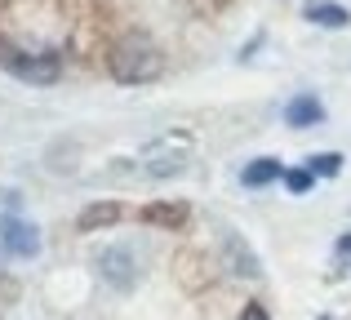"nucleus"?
Returning <instances> with one entry per match:
<instances>
[{"mask_svg": "<svg viewBox=\"0 0 351 320\" xmlns=\"http://www.w3.org/2000/svg\"><path fill=\"white\" fill-rule=\"evenodd\" d=\"M240 320H271V316H267V307H263V303H245Z\"/></svg>", "mask_w": 351, "mask_h": 320, "instance_id": "14", "label": "nucleus"}, {"mask_svg": "<svg viewBox=\"0 0 351 320\" xmlns=\"http://www.w3.org/2000/svg\"><path fill=\"white\" fill-rule=\"evenodd\" d=\"M311 182H316V173H311V169H285V187H289L293 196H307Z\"/></svg>", "mask_w": 351, "mask_h": 320, "instance_id": "13", "label": "nucleus"}, {"mask_svg": "<svg viewBox=\"0 0 351 320\" xmlns=\"http://www.w3.org/2000/svg\"><path fill=\"white\" fill-rule=\"evenodd\" d=\"M325 121V103H320L316 94H298L289 107H285V125H293V130H311V125Z\"/></svg>", "mask_w": 351, "mask_h": 320, "instance_id": "6", "label": "nucleus"}, {"mask_svg": "<svg viewBox=\"0 0 351 320\" xmlns=\"http://www.w3.org/2000/svg\"><path fill=\"white\" fill-rule=\"evenodd\" d=\"M0 67H9L27 85H53L62 76L58 53H23V49H9V45H0Z\"/></svg>", "mask_w": 351, "mask_h": 320, "instance_id": "2", "label": "nucleus"}, {"mask_svg": "<svg viewBox=\"0 0 351 320\" xmlns=\"http://www.w3.org/2000/svg\"><path fill=\"white\" fill-rule=\"evenodd\" d=\"M143 218L147 227H165V232H178L187 223V205H173V200H156V205H143Z\"/></svg>", "mask_w": 351, "mask_h": 320, "instance_id": "7", "label": "nucleus"}, {"mask_svg": "<svg viewBox=\"0 0 351 320\" xmlns=\"http://www.w3.org/2000/svg\"><path fill=\"white\" fill-rule=\"evenodd\" d=\"M338 258H351V232L343 236V241H338Z\"/></svg>", "mask_w": 351, "mask_h": 320, "instance_id": "15", "label": "nucleus"}, {"mask_svg": "<svg viewBox=\"0 0 351 320\" xmlns=\"http://www.w3.org/2000/svg\"><path fill=\"white\" fill-rule=\"evenodd\" d=\"M107 67H112V76L120 85H147V80H156L165 71V53L160 45L152 40V36H120L112 45V53H107Z\"/></svg>", "mask_w": 351, "mask_h": 320, "instance_id": "1", "label": "nucleus"}, {"mask_svg": "<svg viewBox=\"0 0 351 320\" xmlns=\"http://www.w3.org/2000/svg\"><path fill=\"white\" fill-rule=\"evenodd\" d=\"M187 156H191V143L182 138H173V134H165V138H156L152 147L143 151V169L152 173V178H173V173H182L187 169Z\"/></svg>", "mask_w": 351, "mask_h": 320, "instance_id": "3", "label": "nucleus"}, {"mask_svg": "<svg viewBox=\"0 0 351 320\" xmlns=\"http://www.w3.org/2000/svg\"><path fill=\"white\" fill-rule=\"evenodd\" d=\"M98 271H103V280L112 289H134L138 285V262L125 245H112V249L98 254Z\"/></svg>", "mask_w": 351, "mask_h": 320, "instance_id": "4", "label": "nucleus"}, {"mask_svg": "<svg viewBox=\"0 0 351 320\" xmlns=\"http://www.w3.org/2000/svg\"><path fill=\"white\" fill-rule=\"evenodd\" d=\"M227 254H232V262H236V271H240V276H263L258 258H254L249 249H240V241H236V236H227Z\"/></svg>", "mask_w": 351, "mask_h": 320, "instance_id": "11", "label": "nucleus"}, {"mask_svg": "<svg viewBox=\"0 0 351 320\" xmlns=\"http://www.w3.org/2000/svg\"><path fill=\"white\" fill-rule=\"evenodd\" d=\"M307 23H316V27H329V32H338V27H347L351 23V9H343V5H334V0H311L307 9Z\"/></svg>", "mask_w": 351, "mask_h": 320, "instance_id": "9", "label": "nucleus"}, {"mask_svg": "<svg viewBox=\"0 0 351 320\" xmlns=\"http://www.w3.org/2000/svg\"><path fill=\"white\" fill-rule=\"evenodd\" d=\"M245 187H267V182H276V178H285V164L280 160H271V156H263V160H254V164H245Z\"/></svg>", "mask_w": 351, "mask_h": 320, "instance_id": "10", "label": "nucleus"}, {"mask_svg": "<svg viewBox=\"0 0 351 320\" xmlns=\"http://www.w3.org/2000/svg\"><path fill=\"white\" fill-rule=\"evenodd\" d=\"M116 218H120V205H116V200H94L89 209H80L76 232H103V227H112Z\"/></svg>", "mask_w": 351, "mask_h": 320, "instance_id": "8", "label": "nucleus"}, {"mask_svg": "<svg viewBox=\"0 0 351 320\" xmlns=\"http://www.w3.org/2000/svg\"><path fill=\"white\" fill-rule=\"evenodd\" d=\"M307 169H311V173H320V178H334V173L343 169V156H338V151H320V156H311V160H307Z\"/></svg>", "mask_w": 351, "mask_h": 320, "instance_id": "12", "label": "nucleus"}, {"mask_svg": "<svg viewBox=\"0 0 351 320\" xmlns=\"http://www.w3.org/2000/svg\"><path fill=\"white\" fill-rule=\"evenodd\" d=\"M316 320H334V316H316Z\"/></svg>", "mask_w": 351, "mask_h": 320, "instance_id": "16", "label": "nucleus"}, {"mask_svg": "<svg viewBox=\"0 0 351 320\" xmlns=\"http://www.w3.org/2000/svg\"><path fill=\"white\" fill-rule=\"evenodd\" d=\"M0 245H5L14 258H36V254H40V236H36V227L23 223V218H5V223H0Z\"/></svg>", "mask_w": 351, "mask_h": 320, "instance_id": "5", "label": "nucleus"}]
</instances>
